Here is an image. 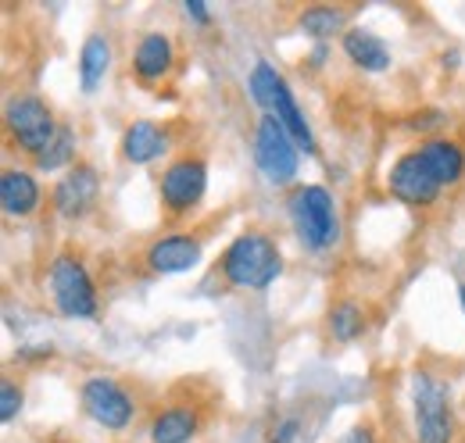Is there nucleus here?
Segmentation results:
<instances>
[{
	"instance_id": "nucleus-1",
	"label": "nucleus",
	"mask_w": 465,
	"mask_h": 443,
	"mask_svg": "<svg viewBox=\"0 0 465 443\" xmlns=\"http://www.w3.org/2000/svg\"><path fill=\"white\" fill-rule=\"evenodd\" d=\"M215 272L230 290H269L283 276V251L272 232L247 229L219 254Z\"/></svg>"
},
{
	"instance_id": "nucleus-2",
	"label": "nucleus",
	"mask_w": 465,
	"mask_h": 443,
	"mask_svg": "<svg viewBox=\"0 0 465 443\" xmlns=\"http://www.w3.org/2000/svg\"><path fill=\"white\" fill-rule=\"evenodd\" d=\"M208 193V158L201 147H179L162 175H158V201L165 225H183L197 215L201 201Z\"/></svg>"
},
{
	"instance_id": "nucleus-3",
	"label": "nucleus",
	"mask_w": 465,
	"mask_h": 443,
	"mask_svg": "<svg viewBox=\"0 0 465 443\" xmlns=\"http://www.w3.org/2000/svg\"><path fill=\"white\" fill-rule=\"evenodd\" d=\"M61 125L54 118V108L36 97V94H18L7 101L4 108V136H7V147L25 154L29 162H36L54 140H58Z\"/></svg>"
},
{
	"instance_id": "nucleus-4",
	"label": "nucleus",
	"mask_w": 465,
	"mask_h": 443,
	"mask_svg": "<svg viewBox=\"0 0 465 443\" xmlns=\"http://www.w3.org/2000/svg\"><path fill=\"white\" fill-rule=\"evenodd\" d=\"M51 300L64 319H97L101 315V293H97V282L86 269V258L75 251V247H64L54 254L51 261Z\"/></svg>"
},
{
	"instance_id": "nucleus-5",
	"label": "nucleus",
	"mask_w": 465,
	"mask_h": 443,
	"mask_svg": "<svg viewBox=\"0 0 465 443\" xmlns=\"http://www.w3.org/2000/svg\"><path fill=\"white\" fill-rule=\"evenodd\" d=\"M79 404H83V411L97 426H104L112 433H125L140 418V411H143L140 389L133 387V383H125V379H115V376H90V379H83Z\"/></svg>"
},
{
	"instance_id": "nucleus-6",
	"label": "nucleus",
	"mask_w": 465,
	"mask_h": 443,
	"mask_svg": "<svg viewBox=\"0 0 465 443\" xmlns=\"http://www.w3.org/2000/svg\"><path fill=\"white\" fill-rule=\"evenodd\" d=\"M204 397L190 383H179L169 389V397L154 408L151 422H147V437L151 443H190L201 437L208 411H204Z\"/></svg>"
},
{
	"instance_id": "nucleus-7",
	"label": "nucleus",
	"mask_w": 465,
	"mask_h": 443,
	"mask_svg": "<svg viewBox=\"0 0 465 443\" xmlns=\"http://www.w3.org/2000/svg\"><path fill=\"white\" fill-rule=\"evenodd\" d=\"M411 411H415V440L455 443V411L444 379L430 372H415L411 379Z\"/></svg>"
},
{
	"instance_id": "nucleus-8",
	"label": "nucleus",
	"mask_w": 465,
	"mask_h": 443,
	"mask_svg": "<svg viewBox=\"0 0 465 443\" xmlns=\"http://www.w3.org/2000/svg\"><path fill=\"white\" fill-rule=\"evenodd\" d=\"M287 204H291L293 229H297V236H301L304 247L326 251V247L337 243V232H341V225H337V204H333V197H330L326 186H297Z\"/></svg>"
},
{
	"instance_id": "nucleus-9",
	"label": "nucleus",
	"mask_w": 465,
	"mask_h": 443,
	"mask_svg": "<svg viewBox=\"0 0 465 443\" xmlns=\"http://www.w3.org/2000/svg\"><path fill=\"white\" fill-rule=\"evenodd\" d=\"M254 162L272 186H287L297 175V143L276 114H262L254 129Z\"/></svg>"
},
{
	"instance_id": "nucleus-10",
	"label": "nucleus",
	"mask_w": 465,
	"mask_h": 443,
	"mask_svg": "<svg viewBox=\"0 0 465 443\" xmlns=\"http://www.w3.org/2000/svg\"><path fill=\"white\" fill-rule=\"evenodd\" d=\"M201 258H204V232L175 229V232H165V236L151 240L140 261H143V269L151 276H175V272L197 269Z\"/></svg>"
},
{
	"instance_id": "nucleus-11",
	"label": "nucleus",
	"mask_w": 465,
	"mask_h": 443,
	"mask_svg": "<svg viewBox=\"0 0 465 443\" xmlns=\"http://www.w3.org/2000/svg\"><path fill=\"white\" fill-rule=\"evenodd\" d=\"M97 201H101V175L90 162H75L51 190V208L68 222L86 219L97 208Z\"/></svg>"
},
{
	"instance_id": "nucleus-12",
	"label": "nucleus",
	"mask_w": 465,
	"mask_h": 443,
	"mask_svg": "<svg viewBox=\"0 0 465 443\" xmlns=\"http://www.w3.org/2000/svg\"><path fill=\"white\" fill-rule=\"evenodd\" d=\"M387 190L391 197H398L408 208H430L440 201V182L430 175V168L422 165L419 151H408L401 154L394 165H391V175H387Z\"/></svg>"
},
{
	"instance_id": "nucleus-13",
	"label": "nucleus",
	"mask_w": 465,
	"mask_h": 443,
	"mask_svg": "<svg viewBox=\"0 0 465 443\" xmlns=\"http://www.w3.org/2000/svg\"><path fill=\"white\" fill-rule=\"evenodd\" d=\"M175 44L169 33H143L133 47V79L143 86V90H158L162 83H169L175 72Z\"/></svg>"
},
{
	"instance_id": "nucleus-14",
	"label": "nucleus",
	"mask_w": 465,
	"mask_h": 443,
	"mask_svg": "<svg viewBox=\"0 0 465 443\" xmlns=\"http://www.w3.org/2000/svg\"><path fill=\"white\" fill-rule=\"evenodd\" d=\"M173 143H175V136L169 122L140 118V122H133V125L122 133L118 154H122V162H129V165H151V162H158L162 154H169Z\"/></svg>"
},
{
	"instance_id": "nucleus-15",
	"label": "nucleus",
	"mask_w": 465,
	"mask_h": 443,
	"mask_svg": "<svg viewBox=\"0 0 465 443\" xmlns=\"http://www.w3.org/2000/svg\"><path fill=\"white\" fill-rule=\"evenodd\" d=\"M0 204H4L7 219H29L44 204V186L36 182V175L29 168H4V175H0Z\"/></svg>"
},
{
	"instance_id": "nucleus-16",
	"label": "nucleus",
	"mask_w": 465,
	"mask_h": 443,
	"mask_svg": "<svg viewBox=\"0 0 465 443\" xmlns=\"http://www.w3.org/2000/svg\"><path fill=\"white\" fill-rule=\"evenodd\" d=\"M415 151H419L422 165L430 168V175H433L440 186H459L465 179V147L459 140L430 136V140H422Z\"/></svg>"
},
{
	"instance_id": "nucleus-17",
	"label": "nucleus",
	"mask_w": 465,
	"mask_h": 443,
	"mask_svg": "<svg viewBox=\"0 0 465 443\" xmlns=\"http://www.w3.org/2000/svg\"><path fill=\"white\" fill-rule=\"evenodd\" d=\"M112 68V40L104 33H90L83 51H79V90L83 94H97V86L104 83Z\"/></svg>"
},
{
	"instance_id": "nucleus-18",
	"label": "nucleus",
	"mask_w": 465,
	"mask_h": 443,
	"mask_svg": "<svg viewBox=\"0 0 465 443\" xmlns=\"http://www.w3.org/2000/svg\"><path fill=\"white\" fill-rule=\"evenodd\" d=\"M341 44H344V54L361 72H383V68H391V47L376 33H369V29H348L341 36Z\"/></svg>"
},
{
	"instance_id": "nucleus-19",
	"label": "nucleus",
	"mask_w": 465,
	"mask_h": 443,
	"mask_svg": "<svg viewBox=\"0 0 465 443\" xmlns=\"http://www.w3.org/2000/svg\"><path fill=\"white\" fill-rule=\"evenodd\" d=\"M348 7H333V4H312L297 15V29L304 36H315V40H330V36H344L348 33Z\"/></svg>"
},
{
	"instance_id": "nucleus-20",
	"label": "nucleus",
	"mask_w": 465,
	"mask_h": 443,
	"mask_svg": "<svg viewBox=\"0 0 465 443\" xmlns=\"http://www.w3.org/2000/svg\"><path fill=\"white\" fill-rule=\"evenodd\" d=\"M326 326H330V336L337 340V343H354V340H361L365 330H369V315H365V308L358 304V300H337L333 308H330V319H326Z\"/></svg>"
},
{
	"instance_id": "nucleus-21",
	"label": "nucleus",
	"mask_w": 465,
	"mask_h": 443,
	"mask_svg": "<svg viewBox=\"0 0 465 443\" xmlns=\"http://www.w3.org/2000/svg\"><path fill=\"white\" fill-rule=\"evenodd\" d=\"M272 114H276L280 125L291 133V140L297 143V151L315 154V136H312V129H308V122H304V114H301V108H297V101H293V94L287 83H283L280 94H276V108H272Z\"/></svg>"
},
{
	"instance_id": "nucleus-22",
	"label": "nucleus",
	"mask_w": 465,
	"mask_h": 443,
	"mask_svg": "<svg viewBox=\"0 0 465 443\" xmlns=\"http://www.w3.org/2000/svg\"><path fill=\"white\" fill-rule=\"evenodd\" d=\"M247 86H251V97L262 104V111L272 114V108H276V94H280V86H283V75H280L269 61H258L254 72H251V79H247Z\"/></svg>"
},
{
	"instance_id": "nucleus-23",
	"label": "nucleus",
	"mask_w": 465,
	"mask_h": 443,
	"mask_svg": "<svg viewBox=\"0 0 465 443\" xmlns=\"http://www.w3.org/2000/svg\"><path fill=\"white\" fill-rule=\"evenodd\" d=\"M75 165V133L68 129V125H61V133H58V140L33 162V168L36 172H58V168H68Z\"/></svg>"
},
{
	"instance_id": "nucleus-24",
	"label": "nucleus",
	"mask_w": 465,
	"mask_h": 443,
	"mask_svg": "<svg viewBox=\"0 0 465 443\" xmlns=\"http://www.w3.org/2000/svg\"><path fill=\"white\" fill-rule=\"evenodd\" d=\"M22 400H25L22 387H18L11 376H4V383H0V418L11 422V418L22 411Z\"/></svg>"
},
{
	"instance_id": "nucleus-25",
	"label": "nucleus",
	"mask_w": 465,
	"mask_h": 443,
	"mask_svg": "<svg viewBox=\"0 0 465 443\" xmlns=\"http://www.w3.org/2000/svg\"><path fill=\"white\" fill-rule=\"evenodd\" d=\"M297 433H301V418H297V415H283V418L272 422L269 443H293L297 440Z\"/></svg>"
},
{
	"instance_id": "nucleus-26",
	"label": "nucleus",
	"mask_w": 465,
	"mask_h": 443,
	"mask_svg": "<svg viewBox=\"0 0 465 443\" xmlns=\"http://www.w3.org/2000/svg\"><path fill=\"white\" fill-rule=\"evenodd\" d=\"M341 443H380V440H376V429H372L369 422H358L351 433H344V440Z\"/></svg>"
},
{
	"instance_id": "nucleus-27",
	"label": "nucleus",
	"mask_w": 465,
	"mask_h": 443,
	"mask_svg": "<svg viewBox=\"0 0 465 443\" xmlns=\"http://www.w3.org/2000/svg\"><path fill=\"white\" fill-rule=\"evenodd\" d=\"M186 15H190L197 25H208V22H212V18H208V7H204L201 0H190V4H186Z\"/></svg>"
},
{
	"instance_id": "nucleus-28",
	"label": "nucleus",
	"mask_w": 465,
	"mask_h": 443,
	"mask_svg": "<svg viewBox=\"0 0 465 443\" xmlns=\"http://www.w3.org/2000/svg\"><path fill=\"white\" fill-rule=\"evenodd\" d=\"M459 297H462V308H465V286H459Z\"/></svg>"
}]
</instances>
